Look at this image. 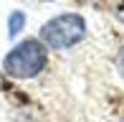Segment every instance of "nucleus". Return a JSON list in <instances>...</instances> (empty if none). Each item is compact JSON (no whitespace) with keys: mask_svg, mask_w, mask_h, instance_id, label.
<instances>
[{"mask_svg":"<svg viewBox=\"0 0 124 122\" xmlns=\"http://www.w3.org/2000/svg\"><path fill=\"white\" fill-rule=\"evenodd\" d=\"M122 122H124V120H122Z\"/></svg>","mask_w":124,"mask_h":122,"instance_id":"6","label":"nucleus"},{"mask_svg":"<svg viewBox=\"0 0 124 122\" xmlns=\"http://www.w3.org/2000/svg\"><path fill=\"white\" fill-rule=\"evenodd\" d=\"M25 26V13L23 10H15V13H10V23H8V36L15 38L18 36V31H23Z\"/></svg>","mask_w":124,"mask_h":122,"instance_id":"3","label":"nucleus"},{"mask_svg":"<svg viewBox=\"0 0 124 122\" xmlns=\"http://www.w3.org/2000/svg\"><path fill=\"white\" fill-rule=\"evenodd\" d=\"M48 64V48L38 38H25L18 46H13L8 51V56L3 59V69L13 79H33L38 76Z\"/></svg>","mask_w":124,"mask_h":122,"instance_id":"1","label":"nucleus"},{"mask_svg":"<svg viewBox=\"0 0 124 122\" xmlns=\"http://www.w3.org/2000/svg\"><path fill=\"white\" fill-rule=\"evenodd\" d=\"M84 36H86V20L78 13H61L41 26V41L46 43V48L53 51L74 48L78 41H84Z\"/></svg>","mask_w":124,"mask_h":122,"instance_id":"2","label":"nucleus"},{"mask_svg":"<svg viewBox=\"0 0 124 122\" xmlns=\"http://www.w3.org/2000/svg\"><path fill=\"white\" fill-rule=\"evenodd\" d=\"M46 3H53V0H46Z\"/></svg>","mask_w":124,"mask_h":122,"instance_id":"5","label":"nucleus"},{"mask_svg":"<svg viewBox=\"0 0 124 122\" xmlns=\"http://www.w3.org/2000/svg\"><path fill=\"white\" fill-rule=\"evenodd\" d=\"M116 69H119V74L124 76V46L119 48V53H116Z\"/></svg>","mask_w":124,"mask_h":122,"instance_id":"4","label":"nucleus"}]
</instances>
